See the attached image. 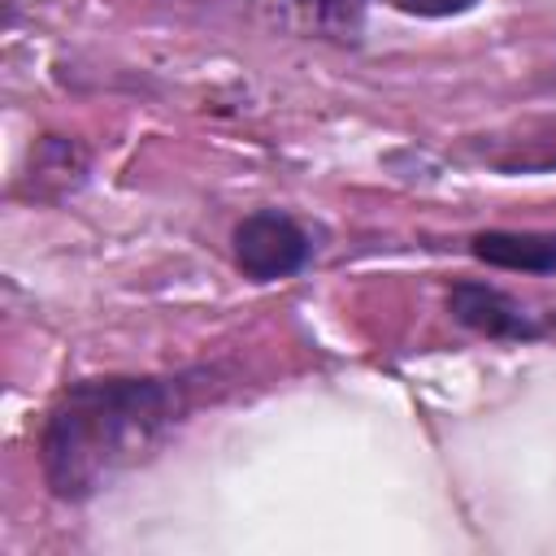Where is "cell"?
<instances>
[{
  "mask_svg": "<svg viewBox=\"0 0 556 556\" xmlns=\"http://www.w3.org/2000/svg\"><path fill=\"white\" fill-rule=\"evenodd\" d=\"M235 382L222 361L65 382L39 421V473L56 504H91L117 478L152 465L174 434Z\"/></svg>",
  "mask_w": 556,
  "mask_h": 556,
  "instance_id": "cell-1",
  "label": "cell"
},
{
  "mask_svg": "<svg viewBox=\"0 0 556 556\" xmlns=\"http://www.w3.org/2000/svg\"><path fill=\"white\" fill-rule=\"evenodd\" d=\"M317 230L304 226L295 213L287 208H252L235 222L230 230V261L235 269L265 287V282H287L295 274H304L317 261Z\"/></svg>",
  "mask_w": 556,
  "mask_h": 556,
  "instance_id": "cell-2",
  "label": "cell"
},
{
  "mask_svg": "<svg viewBox=\"0 0 556 556\" xmlns=\"http://www.w3.org/2000/svg\"><path fill=\"white\" fill-rule=\"evenodd\" d=\"M456 156L500 174V178H534V174H556V109L552 113H526L504 126L460 135Z\"/></svg>",
  "mask_w": 556,
  "mask_h": 556,
  "instance_id": "cell-3",
  "label": "cell"
},
{
  "mask_svg": "<svg viewBox=\"0 0 556 556\" xmlns=\"http://www.w3.org/2000/svg\"><path fill=\"white\" fill-rule=\"evenodd\" d=\"M443 308L460 330L491 343H539L556 334V313L543 317L486 278H456L443 295Z\"/></svg>",
  "mask_w": 556,
  "mask_h": 556,
  "instance_id": "cell-4",
  "label": "cell"
},
{
  "mask_svg": "<svg viewBox=\"0 0 556 556\" xmlns=\"http://www.w3.org/2000/svg\"><path fill=\"white\" fill-rule=\"evenodd\" d=\"M91 182V148L78 135L48 130L30 143L26 165L13 182V195L35 200V204H65Z\"/></svg>",
  "mask_w": 556,
  "mask_h": 556,
  "instance_id": "cell-5",
  "label": "cell"
},
{
  "mask_svg": "<svg viewBox=\"0 0 556 556\" xmlns=\"http://www.w3.org/2000/svg\"><path fill=\"white\" fill-rule=\"evenodd\" d=\"M465 252L486 265V269H508V274H556V230H508V226H486L465 239Z\"/></svg>",
  "mask_w": 556,
  "mask_h": 556,
  "instance_id": "cell-6",
  "label": "cell"
},
{
  "mask_svg": "<svg viewBox=\"0 0 556 556\" xmlns=\"http://www.w3.org/2000/svg\"><path fill=\"white\" fill-rule=\"evenodd\" d=\"M308 35L330 39L339 48H361L365 43V22L374 0H282Z\"/></svg>",
  "mask_w": 556,
  "mask_h": 556,
  "instance_id": "cell-7",
  "label": "cell"
},
{
  "mask_svg": "<svg viewBox=\"0 0 556 556\" xmlns=\"http://www.w3.org/2000/svg\"><path fill=\"white\" fill-rule=\"evenodd\" d=\"M395 13L404 17H421V22H447V17H465L473 13L482 0H387Z\"/></svg>",
  "mask_w": 556,
  "mask_h": 556,
  "instance_id": "cell-8",
  "label": "cell"
}]
</instances>
